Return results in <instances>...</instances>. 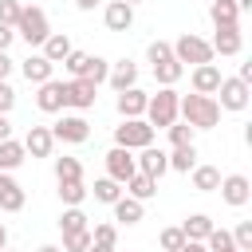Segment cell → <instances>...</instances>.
<instances>
[{
	"mask_svg": "<svg viewBox=\"0 0 252 252\" xmlns=\"http://www.w3.org/2000/svg\"><path fill=\"white\" fill-rule=\"evenodd\" d=\"M177 98H181V94H177L173 87H161V91L146 102V114H142V118H146L154 130H165L169 122H177Z\"/></svg>",
	"mask_w": 252,
	"mask_h": 252,
	"instance_id": "cell-3",
	"label": "cell"
},
{
	"mask_svg": "<svg viewBox=\"0 0 252 252\" xmlns=\"http://www.w3.org/2000/svg\"><path fill=\"white\" fill-rule=\"evenodd\" d=\"M209 20H213L217 28H240V8H236V0H213V4H209Z\"/></svg>",
	"mask_w": 252,
	"mask_h": 252,
	"instance_id": "cell-21",
	"label": "cell"
},
{
	"mask_svg": "<svg viewBox=\"0 0 252 252\" xmlns=\"http://www.w3.org/2000/svg\"><path fill=\"white\" fill-rule=\"evenodd\" d=\"M232 244H236L240 252H252V220H240V224L232 228Z\"/></svg>",
	"mask_w": 252,
	"mask_h": 252,
	"instance_id": "cell-39",
	"label": "cell"
},
{
	"mask_svg": "<svg viewBox=\"0 0 252 252\" xmlns=\"http://www.w3.org/2000/svg\"><path fill=\"white\" fill-rule=\"evenodd\" d=\"M51 150H55L51 126H32L28 138H24V154H32V158H51Z\"/></svg>",
	"mask_w": 252,
	"mask_h": 252,
	"instance_id": "cell-14",
	"label": "cell"
},
{
	"mask_svg": "<svg viewBox=\"0 0 252 252\" xmlns=\"http://www.w3.org/2000/svg\"><path fill=\"white\" fill-rule=\"evenodd\" d=\"M181 75H185V63H177V59H161V63H154V79H158L161 87H173Z\"/></svg>",
	"mask_w": 252,
	"mask_h": 252,
	"instance_id": "cell-27",
	"label": "cell"
},
{
	"mask_svg": "<svg viewBox=\"0 0 252 252\" xmlns=\"http://www.w3.org/2000/svg\"><path fill=\"white\" fill-rule=\"evenodd\" d=\"M181 232H185V240H205V236L213 232V220H209L205 213H193V217H185Z\"/></svg>",
	"mask_w": 252,
	"mask_h": 252,
	"instance_id": "cell-29",
	"label": "cell"
},
{
	"mask_svg": "<svg viewBox=\"0 0 252 252\" xmlns=\"http://www.w3.org/2000/svg\"><path fill=\"white\" fill-rule=\"evenodd\" d=\"M24 142H16V138H4L0 142V173H12L16 165H24Z\"/></svg>",
	"mask_w": 252,
	"mask_h": 252,
	"instance_id": "cell-23",
	"label": "cell"
},
{
	"mask_svg": "<svg viewBox=\"0 0 252 252\" xmlns=\"http://www.w3.org/2000/svg\"><path fill=\"white\" fill-rule=\"evenodd\" d=\"M154 142V126L146 118H122V126H114V146L122 150H142Z\"/></svg>",
	"mask_w": 252,
	"mask_h": 252,
	"instance_id": "cell-5",
	"label": "cell"
},
{
	"mask_svg": "<svg viewBox=\"0 0 252 252\" xmlns=\"http://www.w3.org/2000/svg\"><path fill=\"white\" fill-rule=\"evenodd\" d=\"M35 252H63L59 244H43V248H35Z\"/></svg>",
	"mask_w": 252,
	"mask_h": 252,
	"instance_id": "cell-51",
	"label": "cell"
},
{
	"mask_svg": "<svg viewBox=\"0 0 252 252\" xmlns=\"http://www.w3.org/2000/svg\"><path fill=\"white\" fill-rule=\"evenodd\" d=\"M106 83H110L114 91L138 87V67H134L130 59H118V63H110V71H106Z\"/></svg>",
	"mask_w": 252,
	"mask_h": 252,
	"instance_id": "cell-20",
	"label": "cell"
},
{
	"mask_svg": "<svg viewBox=\"0 0 252 252\" xmlns=\"http://www.w3.org/2000/svg\"><path fill=\"white\" fill-rule=\"evenodd\" d=\"M236 79H244V83L252 87V63H240V75H236Z\"/></svg>",
	"mask_w": 252,
	"mask_h": 252,
	"instance_id": "cell-48",
	"label": "cell"
},
{
	"mask_svg": "<svg viewBox=\"0 0 252 252\" xmlns=\"http://www.w3.org/2000/svg\"><path fill=\"white\" fill-rule=\"evenodd\" d=\"M55 181H83L79 158H55Z\"/></svg>",
	"mask_w": 252,
	"mask_h": 252,
	"instance_id": "cell-31",
	"label": "cell"
},
{
	"mask_svg": "<svg viewBox=\"0 0 252 252\" xmlns=\"http://www.w3.org/2000/svg\"><path fill=\"white\" fill-rule=\"evenodd\" d=\"M83 252H114V248H106V244H94V240H91V244H87Z\"/></svg>",
	"mask_w": 252,
	"mask_h": 252,
	"instance_id": "cell-50",
	"label": "cell"
},
{
	"mask_svg": "<svg viewBox=\"0 0 252 252\" xmlns=\"http://www.w3.org/2000/svg\"><path fill=\"white\" fill-rule=\"evenodd\" d=\"M217 94H220V98H217V106H220V110H244V106H248V98H252V87H248L244 79H236V75H232V79H220Z\"/></svg>",
	"mask_w": 252,
	"mask_h": 252,
	"instance_id": "cell-6",
	"label": "cell"
},
{
	"mask_svg": "<svg viewBox=\"0 0 252 252\" xmlns=\"http://www.w3.org/2000/svg\"><path fill=\"white\" fill-rule=\"evenodd\" d=\"M87 59H91L87 51H75V47H71V55L63 59V67H67V75H71V79H83V71H87Z\"/></svg>",
	"mask_w": 252,
	"mask_h": 252,
	"instance_id": "cell-35",
	"label": "cell"
},
{
	"mask_svg": "<svg viewBox=\"0 0 252 252\" xmlns=\"http://www.w3.org/2000/svg\"><path fill=\"white\" fill-rule=\"evenodd\" d=\"M177 114L193 126V130H213L220 122V106H217V94H185L177 98Z\"/></svg>",
	"mask_w": 252,
	"mask_h": 252,
	"instance_id": "cell-1",
	"label": "cell"
},
{
	"mask_svg": "<svg viewBox=\"0 0 252 252\" xmlns=\"http://www.w3.org/2000/svg\"><path fill=\"white\" fill-rule=\"evenodd\" d=\"M24 201H28V193L20 189V181H16L12 173H0V209H4V213H20Z\"/></svg>",
	"mask_w": 252,
	"mask_h": 252,
	"instance_id": "cell-15",
	"label": "cell"
},
{
	"mask_svg": "<svg viewBox=\"0 0 252 252\" xmlns=\"http://www.w3.org/2000/svg\"><path fill=\"white\" fill-rule=\"evenodd\" d=\"M4 138H12V122H8V114H0V142Z\"/></svg>",
	"mask_w": 252,
	"mask_h": 252,
	"instance_id": "cell-47",
	"label": "cell"
},
{
	"mask_svg": "<svg viewBox=\"0 0 252 252\" xmlns=\"http://www.w3.org/2000/svg\"><path fill=\"white\" fill-rule=\"evenodd\" d=\"M83 197H87L83 181H59V201L63 205H83Z\"/></svg>",
	"mask_w": 252,
	"mask_h": 252,
	"instance_id": "cell-33",
	"label": "cell"
},
{
	"mask_svg": "<svg viewBox=\"0 0 252 252\" xmlns=\"http://www.w3.org/2000/svg\"><path fill=\"white\" fill-rule=\"evenodd\" d=\"M126 4H138V0H126Z\"/></svg>",
	"mask_w": 252,
	"mask_h": 252,
	"instance_id": "cell-54",
	"label": "cell"
},
{
	"mask_svg": "<svg viewBox=\"0 0 252 252\" xmlns=\"http://www.w3.org/2000/svg\"><path fill=\"white\" fill-rule=\"evenodd\" d=\"M12 39H16V28L0 24V51H8V47H12Z\"/></svg>",
	"mask_w": 252,
	"mask_h": 252,
	"instance_id": "cell-44",
	"label": "cell"
},
{
	"mask_svg": "<svg viewBox=\"0 0 252 252\" xmlns=\"http://www.w3.org/2000/svg\"><path fill=\"white\" fill-rule=\"evenodd\" d=\"M161 252H177L181 244H185V232H181V224H173V228H161Z\"/></svg>",
	"mask_w": 252,
	"mask_h": 252,
	"instance_id": "cell-37",
	"label": "cell"
},
{
	"mask_svg": "<svg viewBox=\"0 0 252 252\" xmlns=\"http://www.w3.org/2000/svg\"><path fill=\"white\" fill-rule=\"evenodd\" d=\"M98 4H102V0H75V8H79V12H91V8H98Z\"/></svg>",
	"mask_w": 252,
	"mask_h": 252,
	"instance_id": "cell-49",
	"label": "cell"
},
{
	"mask_svg": "<svg viewBox=\"0 0 252 252\" xmlns=\"http://www.w3.org/2000/svg\"><path fill=\"white\" fill-rule=\"evenodd\" d=\"M20 71H24V79H28V83H35V87H39V83H47V79H51L55 63H51V59L39 51V55H28V59L20 63Z\"/></svg>",
	"mask_w": 252,
	"mask_h": 252,
	"instance_id": "cell-16",
	"label": "cell"
},
{
	"mask_svg": "<svg viewBox=\"0 0 252 252\" xmlns=\"http://www.w3.org/2000/svg\"><path fill=\"white\" fill-rule=\"evenodd\" d=\"M98 98V87L91 79H71L63 83V106H75V110H91Z\"/></svg>",
	"mask_w": 252,
	"mask_h": 252,
	"instance_id": "cell-7",
	"label": "cell"
},
{
	"mask_svg": "<svg viewBox=\"0 0 252 252\" xmlns=\"http://www.w3.org/2000/svg\"><path fill=\"white\" fill-rule=\"evenodd\" d=\"M146 102H150V94H142L138 87L118 91V114H122V118H142V114H146Z\"/></svg>",
	"mask_w": 252,
	"mask_h": 252,
	"instance_id": "cell-18",
	"label": "cell"
},
{
	"mask_svg": "<svg viewBox=\"0 0 252 252\" xmlns=\"http://www.w3.org/2000/svg\"><path fill=\"white\" fill-rule=\"evenodd\" d=\"M91 240H94V244H106V248H114V240H118V228H114V224H94V228H91Z\"/></svg>",
	"mask_w": 252,
	"mask_h": 252,
	"instance_id": "cell-40",
	"label": "cell"
},
{
	"mask_svg": "<svg viewBox=\"0 0 252 252\" xmlns=\"http://www.w3.org/2000/svg\"><path fill=\"white\" fill-rule=\"evenodd\" d=\"M91 244V228H79V232H63V252H83Z\"/></svg>",
	"mask_w": 252,
	"mask_h": 252,
	"instance_id": "cell-36",
	"label": "cell"
},
{
	"mask_svg": "<svg viewBox=\"0 0 252 252\" xmlns=\"http://www.w3.org/2000/svg\"><path fill=\"white\" fill-rule=\"evenodd\" d=\"M106 71H110V63H106L102 55H91V59H87V71H83V79H91V83L98 87V83H106Z\"/></svg>",
	"mask_w": 252,
	"mask_h": 252,
	"instance_id": "cell-34",
	"label": "cell"
},
{
	"mask_svg": "<svg viewBox=\"0 0 252 252\" xmlns=\"http://www.w3.org/2000/svg\"><path fill=\"white\" fill-rule=\"evenodd\" d=\"M0 248H8V228L0 224Z\"/></svg>",
	"mask_w": 252,
	"mask_h": 252,
	"instance_id": "cell-52",
	"label": "cell"
},
{
	"mask_svg": "<svg viewBox=\"0 0 252 252\" xmlns=\"http://www.w3.org/2000/svg\"><path fill=\"white\" fill-rule=\"evenodd\" d=\"M59 228H63V232H79V228H87V213H83L79 205H67L63 217H59Z\"/></svg>",
	"mask_w": 252,
	"mask_h": 252,
	"instance_id": "cell-32",
	"label": "cell"
},
{
	"mask_svg": "<svg viewBox=\"0 0 252 252\" xmlns=\"http://www.w3.org/2000/svg\"><path fill=\"white\" fill-rule=\"evenodd\" d=\"M146 59H150V63H161V59H173V47H169L165 39H154V43L146 47Z\"/></svg>",
	"mask_w": 252,
	"mask_h": 252,
	"instance_id": "cell-41",
	"label": "cell"
},
{
	"mask_svg": "<svg viewBox=\"0 0 252 252\" xmlns=\"http://www.w3.org/2000/svg\"><path fill=\"white\" fill-rule=\"evenodd\" d=\"M142 213H146V209H142V201H134V197H118V201H114V220H118V224H138Z\"/></svg>",
	"mask_w": 252,
	"mask_h": 252,
	"instance_id": "cell-25",
	"label": "cell"
},
{
	"mask_svg": "<svg viewBox=\"0 0 252 252\" xmlns=\"http://www.w3.org/2000/svg\"><path fill=\"white\" fill-rule=\"evenodd\" d=\"M165 130H169V142H173V146H189V142H193V126H189V122H169Z\"/></svg>",
	"mask_w": 252,
	"mask_h": 252,
	"instance_id": "cell-38",
	"label": "cell"
},
{
	"mask_svg": "<svg viewBox=\"0 0 252 252\" xmlns=\"http://www.w3.org/2000/svg\"><path fill=\"white\" fill-rule=\"evenodd\" d=\"M173 59L177 63H213V47H209V39H201V35H193V32H185V35H177L173 43Z\"/></svg>",
	"mask_w": 252,
	"mask_h": 252,
	"instance_id": "cell-4",
	"label": "cell"
},
{
	"mask_svg": "<svg viewBox=\"0 0 252 252\" xmlns=\"http://www.w3.org/2000/svg\"><path fill=\"white\" fill-rule=\"evenodd\" d=\"M177 252H209V248H205V240H185Z\"/></svg>",
	"mask_w": 252,
	"mask_h": 252,
	"instance_id": "cell-45",
	"label": "cell"
},
{
	"mask_svg": "<svg viewBox=\"0 0 252 252\" xmlns=\"http://www.w3.org/2000/svg\"><path fill=\"white\" fill-rule=\"evenodd\" d=\"M39 47H43V55H47L51 63H63V59L71 55V39H67V32H51Z\"/></svg>",
	"mask_w": 252,
	"mask_h": 252,
	"instance_id": "cell-24",
	"label": "cell"
},
{
	"mask_svg": "<svg viewBox=\"0 0 252 252\" xmlns=\"http://www.w3.org/2000/svg\"><path fill=\"white\" fill-rule=\"evenodd\" d=\"M16 106V91L8 87V79H0V114H8Z\"/></svg>",
	"mask_w": 252,
	"mask_h": 252,
	"instance_id": "cell-43",
	"label": "cell"
},
{
	"mask_svg": "<svg viewBox=\"0 0 252 252\" xmlns=\"http://www.w3.org/2000/svg\"><path fill=\"white\" fill-rule=\"evenodd\" d=\"M12 75V59H8V51H0V79H8Z\"/></svg>",
	"mask_w": 252,
	"mask_h": 252,
	"instance_id": "cell-46",
	"label": "cell"
},
{
	"mask_svg": "<svg viewBox=\"0 0 252 252\" xmlns=\"http://www.w3.org/2000/svg\"><path fill=\"white\" fill-rule=\"evenodd\" d=\"M220 197L232 205V209H240V205H248V197H252V185H248V177L244 173H228V177H220Z\"/></svg>",
	"mask_w": 252,
	"mask_h": 252,
	"instance_id": "cell-11",
	"label": "cell"
},
{
	"mask_svg": "<svg viewBox=\"0 0 252 252\" xmlns=\"http://www.w3.org/2000/svg\"><path fill=\"white\" fill-rule=\"evenodd\" d=\"M0 252H12V248H0Z\"/></svg>",
	"mask_w": 252,
	"mask_h": 252,
	"instance_id": "cell-53",
	"label": "cell"
},
{
	"mask_svg": "<svg viewBox=\"0 0 252 252\" xmlns=\"http://www.w3.org/2000/svg\"><path fill=\"white\" fill-rule=\"evenodd\" d=\"M134 165H138V173H150V177L158 181V177L169 169V154H165V150H158V146L150 142V146H142V150H138Z\"/></svg>",
	"mask_w": 252,
	"mask_h": 252,
	"instance_id": "cell-9",
	"label": "cell"
},
{
	"mask_svg": "<svg viewBox=\"0 0 252 252\" xmlns=\"http://www.w3.org/2000/svg\"><path fill=\"white\" fill-rule=\"evenodd\" d=\"M102 20H106L110 32H130V24H134V4H126V0H110V4L102 8Z\"/></svg>",
	"mask_w": 252,
	"mask_h": 252,
	"instance_id": "cell-12",
	"label": "cell"
},
{
	"mask_svg": "<svg viewBox=\"0 0 252 252\" xmlns=\"http://www.w3.org/2000/svg\"><path fill=\"white\" fill-rule=\"evenodd\" d=\"M189 173H193V189L197 193H213L220 185V169H213V165H193Z\"/></svg>",
	"mask_w": 252,
	"mask_h": 252,
	"instance_id": "cell-26",
	"label": "cell"
},
{
	"mask_svg": "<svg viewBox=\"0 0 252 252\" xmlns=\"http://www.w3.org/2000/svg\"><path fill=\"white\" fill-rule=\"evenodd\" d=\"M51 138H55V142H71V146H79V142L91 138V126H87L83 114H63V118L51 126Z\"/></svg>",
	"mask_w": 252,
	"mask_h": 252,
	"instance_id": "cell-8",
	"label": "cell"
},
{
	"mask_svg": "<svg viewBox=\"0 0 252 252\" xmlns=\"http://www.w3.org/2000/svg\"><path fill=\"white\" fill-rule=\"evenodd\" d=\"M35 106H39L43 114H55V110H63V83H59V79H47V83H39Z\"/></svg>",
	"mask_w": 252,
	"mask_h": 252,
	"instance_id": "cell-17",
	"label": "cell"
},
{
	"mask_svg": "<svg viewBox=\"0 0 252 252\" xmlns=\"http://www.w3.org/2000/svg\"><path fill=\"white\" fill-rule=\"evenodd\" d=\"M158 193V181L150 177V173H130L126 177V197H134V201H150Z\"/></svg>",
	"mask_w": 252,
	"mask_h": 252,
	"instance_id": "cell-22",
	"label": "cell"
},
{
	"mask_svg": "<svg viewBox=\"0 0 252 252\" xmlns=\"http://www.w3.org/2000/svg\"><path fill=\"white\" fill-rule=\"evenodd\" d=\"M20 0H0V24H8V28H16V20H20Z\"/></svg>",
	"mask_w": 252,
	"mask_h": 252,
	"instance_id": "cell-42",
	"label": "cell"
},
{
	"mask_svg": "<svg viewBox=\"0 0 252 252\" xmlns=\"http://www.w3.org/2000/svg\"><path fill=\"white\" fill-rule=\"evenodd\" d=\"M91 193H94V201H102V205H114V201L122 197V185H118L114 177H98Z\"/></svg>",
	"mask_w": 252,
	"mask_h": 252,
	"instance_id": "cell-30",
	"label": "cell"
},
{
	"mask_svg": "<svg viewBox=\"0 0 252 252\" xmlns=\"http://www.w3.org/2000/svg\"><path fill=\"white\" fill-rule=\"evenodd\" d=\"M213 55H240V47H244V39H240V28H217V35H213Z\"/></svg>",
	"mask_w": 252,
	"mask_h": 252,
	"instance_id": "cell-19",
	"label": "cell"
},
{
	"mask_svg": "<svg viewBox=\"0 0 252 252\" xmlns=\"http://www.w3.org/2000/svg\"><path fill=\"white\" fill-rule=\"evenodd\" d=\"M130 173H138V165H134V150L114 146V150L106 154V177H114L118 185H126V177H130Z\"/></svg>",
	"mask_w": 252,
	"mask_h": 252,
	"instance_id": "cell-10",
	"label": "cell"
},
{
	"mask_svg": "<svg viewBox=\"0 0 252 252\" xmlns=\"http://www.w3.org/2000/svg\"><path fill=\"white\" fill-rule=\"evenodd\" d=\"M189 79H193V91H197V94H217V87H220L224 75H220L217 63H197Z\"/></svg>",
	"mask_w": 252,
	"mask_h": 252,
	"instance_id": "cell-13",
	"label": "cell"
},
{
	"mask_svg": "<svg viewBox=\"0 0 252 252\" xmlns=\"http://www.w3.org/2000/svg\"><path fill=\"white\" fill-rule=\"evenodd\" d=\"M16 35H20L28 47H39V43L51 35L47 12H43V8H35V4H24V8H20V20H16Z\"/></svg>",
	"mask_w": 252,
	"mask_h": 252,
	"instance_id": "cell-2",
	"label": "cell"
},
{
	"mask_svg": "<svg viewBox=\"0 0 252 252\" xmlns=\"http://www.w3.org/2000/svg\"><path fill=\"white\" fill-rule=\"evenodd\" d=\"M197 165V146L189 142V146H173V154H169V169H177V173H189Z\"/></svg>",
	"mask_w": 252,
	"mask_h": 252,
	"instance_id": "cell-28",
	"label": "cell"
}]
</instances>
